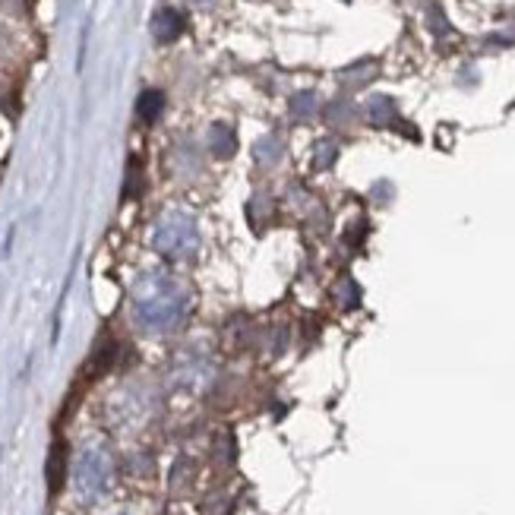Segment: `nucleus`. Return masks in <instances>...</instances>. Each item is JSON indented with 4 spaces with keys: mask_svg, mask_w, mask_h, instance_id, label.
I'll return each mask as SVG.
<instances>
[{
    "mask_svg": "<svg viewBox=\"0 0 515 515\" xmlns=\"http://www.w3.org/2000/svg\"><path fill=\"white\" fill-rule=\"evenodd\" d=\"M193 294L171 279L165 272H152L136 285L133 291V313L136 323L149 332H171L184 323V316L190 313Z\"/></svg>",
    "mask_w": 515,
    "mask_h": 515,
    "instance_id": "1",
    "label": "nucleus"
},
{
    "mask_svg": "<svg viewBox=\"0 0 515 515\" xmlns=\"http://www.w3.org/2000/svg\"><path fill=\"white\" fill-rule=\"evenodd\" d=\"M155 250L165 256V260H190V256L200 250V228L184 212H171L165 215L155 228Z\"/></svg>",
    "mask_w": 515,
    "mask_h": 515,
    "instance_id": "2",
    "label": "nucleus"
},
{
    "mask_svg": "<svg viewBox=\"0 0 515 515\" xmlns=\"http://www.w3.org/2000/svg\"><path fill=\"white\" fill-rule=\"evenodd\" d=\"M73 484L79 490L83 500H98L105 497L114 484V462L105 449H86L83 455L76 459L73 468Z\"/></svg>",
    "mask_w": 515,
    "mask_h": 515,
    "instance_id": "3",
    "label": "nucleus"
},
{
    "mask_svg": "<svg viewBox=\"0 0 515 515\" xmlns=\"http://www.w3.org/2000/svg\"><path fill=\"white\" fill-rule=\"evenodd\" d=\"M152 32L158 42H174V38L184 32V16L174 10H162L152 19Z\"/></svg>",
    "mask_w": 515,
    "mask_h": 515,
    "instance_id": "4",
    "label": "nucleus"
},
{
    "mask_svg": "<svg viewBox=\"0 0 515 515\" xmlns=\"http://www.w3.org/2000/svg\"><path fill=\"white\" fill-rule=\"evenodd\" d=\"M162 108H165V95L158 92V89H149V92H143L140 95V102H136V111H140V117L143 121H158V114H162Z\"/></svg>",
    "mask_w": 515,
    "mask_h": 515,
    "instance_id": "5",
    "label": "nucleus"
},
{
    "mask_svg": "<svg viewBox=\"0 0 515 515\" xmlns=\"http://www.w3.org/2000/svg\"><path fill=\"white\" fill-rule=\"evenodd\" d=\"M61 478H64V449H61V443H57L54 452H51V462H48V481H51V490L61 487Z\"/></svg>",
    "mask_w": 515,
    "mask_h": 515,
    "instance_id": "6",
    "label": "nucleus"
},
{
    "mask_svg": "<svg viewBox=\"0 0 515 515\" xmlns=\"http://www.w3.org/2000/svg\"><path fill=\"white\" fill-rule=\"evenodd\" d=\"M127 196H140V190H143V181H140V165L136 162H130V174H127Z\"/></svg>",
    "mask_w": 515,
    "mask_h": 515,
    "instance_id": "7",
    "label": "nucleus"
},
{
    "mask_svg": "<svg viewBox=\"0 0 515 515\" xmlns=\"http://www.w3.org/2000/svg\"><path fill=\"white\" fill-rule=\"evenodd\" d=\"M332 158H335V149H332V146H326L323 152H316V165H320V168H329V165H332Z\"/></svg>",
    "mask_w": 515,
    "mask_h": 515,
    "instance_id": "8",
    "label": "nucleus"
}]
</instances>
